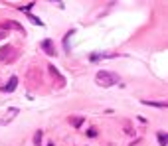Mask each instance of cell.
Returning a JSON list of instances; mask_svg holds the SVG:
<instances>
[{"mask_svg":"<svg viewBox=\"0 0 168 146\" xmlns=\"http://www.w3.org/2000/svg\"><path fill=\"white\" fill-rule=\"evenodd\" d=\"M16 59V51L12 46H4L0 50V61H14Z\"/></svg>","mask_w":168,"mask_h":146,"instance_id":"cell-2","label":"cell"},{"mask_svg":"<svg viewBox=\"0 0 168 146\" xmlns=\"http://www.w3.org/2000/svg\"><path fill=\"white\" fill-rule=\"evenodd\" d=\"M95 81H97V85H101V87H111V85L119 83V75L113 73V71H105V69H103V71H97Z\"/></svg>","mask_w":168,"mask_h":146,"instance_id":"cell-1","label":"cell"},{"mask_svg":"<svg viewBox=\"0 0 168 146\" xmlns=\"http://www.w3.org/2000/svg\"><path fill=\"white\" fill-rule=\"evenodd\" d=\"M42 47L46 50L48 55H56V47L52 46V42H50V40H44V42H42Z\"/></svg>","mask_w":168,"mask_h":146,"instance_id":"cell-4","label":"cell"},{"mask_svg":"<svg viewBox=\"0 0 168 146\" xmlns=\"http://www.w3.org/2000/svg\"><path fill=\"white\" fill-rule=\"evenodd\" d=\"M81 122H83V118H73V126H81Z\"/></svg>","mask_w":168,"mask_h":146,"instance_id":"cell-8","label":"cell"},{"mask_svg":"<svg viewBox=\"0 0 168 146\" xmlns=\"http://www.w3.org/2000/svg\"><path fill=\"white\" fill-rule=\"evenodd\" d=\"M16 85H18V77H10V81H8V85H4L2 87V91H6V93H12V91L16 89Z\"/></svg>","mask_w":168,"mask_h":146,"instance_id":"cell-3","label":"cell"},{"mask_svg":"<svg viewBox=\"0 0 168 146\" xmlns=\"http://www.w3.org/2000/svg\"><path fill=\"white\" fill-rule=\"evenodd\" d=\"M2 28H12V30H18V32H24V28L20 24H16V22H6V24H2Z\"/></svg>","mask_w":168,"mask_h":146,"instance_id":"cell-5","label":"cell"},{"mask_svg":"<svg viewBox=\"0 0 168 146\" xmlns=\"http://www.w3.org/2000/svg\"><path fill=\"white\" fill-rule=\"evenodd\" d=\"M4 36H6V34H4V32H0V40H2V38H4Z\"/></svg>","mask_w":168,"mask_h":146,"instance_id":"cell-10","label":"cell"},{"mask_svg":"<svg viewBox=\"0 0 168 146\" xmlns=\"http://www.w3.org/2000/svg\"><path fill=\"white\" fill-rule=\"evenodd\" d=\"M158 142H160V146H166L168 144V136L164 132H158Z\"/></svg>","mask_w":168,"mask_h":146,"instance_id":"cell-6","label":"cell"},{"mask_svg":"<svg viewBox=\"0 0 168 146\" xmlns=\"http://www.w3.org/2000/svg\"><path fill=\"white\" fill-rule=\"evenodd\" d=\"M40 140H42V132H36V136H34V142L40 146Z\"/></svg>","mask_w":168,"mask_h":146,"instance_id":"cell-7","label":"cell"},{"mask_svg":"<svg viewBox=\"0 0 168 146\" xmlns=\"http://www.w3.org/2000/svg\"><path fill=\"white\" fill-rule=\"evenodd\" d=\"M87 134H89V136H97V131H95V128H89Z\"/></svg>","mask_w":168,"mask_h":146,"instance_id":"cell-9","label":"cell"}]
</instances>
